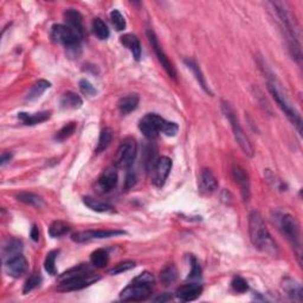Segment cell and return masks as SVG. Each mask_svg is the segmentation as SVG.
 Segmentation results:
<instances>
[{
	"instance_id": "6da1fadb",
	"label": "cell",
	"mask_w": 303,
	"mask_h": 303,
	"mask_svg": "<svg viewBox=\"0 0 303 303\" xmlns=\"http://www.w3.org/2000/svg\"><path fill=\"white\" fill-rule=\"evenodd\" d=\"M274 7L276 14H277L278 21L281 24V28L284 31V35L287 37L288 45H289L291 55L294 56L295 59L300 63L301 60V43H300V31L296 19L290 12L289 6L287 3L283 2H274L270 3Z\"/></svg>"
},
{
	"instance_id": "7a4b0ae2",
	"label": "cell",
	"mask_w": 303,
	"mask_h": 303,
	"mask_svg": "<svg viewBox=\"0 0 303 303\" xmlns=\"http://www.w3.org/2000/svg\"><path fill=\"white\" fill-rule=\"evenodd\" d=\"M249 232L250 240L255 248L270 256H277L278 248L272 240L267 225L263 221L262 214L258 211H252L249 217Z\"/></svg>"
},
{
	"instance_id": "3957f363",
	"label": "cell",
	"mask_w": 303,
	"mask_h": 303,
	"mask_svg": "<svg viewBox=\"0 0 303 303\" xmlns=\"http://www.w3.org/2000/svg\"><path fill=\"white\" fill-rule=\"evenodd\" d=\"M98 279H100V276L93 274L88 265L79 264L59 276V286L57 289L63 293L81 290L92 286Z\"/></svg>"
},
{
	"instance_id": "277c9868",
	"label": "cell",
	"mask_w": 303,
	"mask_h": 303,
	"mask_svg": "<svg viewBox=\"0 0 303 303\" xmlns=\"http://www.w3.org/2000/svg\"><path fill=\"white\" fill-rule=\"evenodd\" d=\"M139 128L143 135L149 140H155L159 135L165 134L167 136L177 135L179 127L177 123L169 122L158 114H147L140 120Z\"/></svg>"
},
{
	"instance_id": "5b68a950",
	"label": "cell",
	"mask_w": 303,
	"mask_h": 303,
	"mask_svg": "<svg viewBox=\"0 0 303 303\" xmlns=\"http://www.w3.org/2000/svg\"><path fill=\"white\" fill-rule=\"evenodd\" d=\"M268 76V88H269V92L272 95V97H274V100L276 101V103L279 108H281V111L286 114V116L289 119V121L291 123L294 124V127L296 128L297 132L300 133L302 132V119L300 116V114L293 107V104L290 103V101L288 100V97L286 96V94L283 93V90L281 88V85H279V83L277 82V79L275 78V76L272 75H269Z\"/></svg>"
},
{
	"instance_id": "8992f818",
	"label": "cell",
	"mask_w": 303,
	"mask_h": 303,
	"mask_svg": "<svg viewBox=\"0 0 303 303\" xmlns=\"http://www.w3.org/2000/svg\"><path fill=\"white\" fill-rule=\"evenodd\" d=\"M222 111L227 119V121L230 122L231 128H232V132H233V135H234V139H236V141L238 145H240L242 150H243L248 157H253V147L251 145V142H250L249 138L244 133L240 121H238L236 113H234L233 108L231 107L229 102L222 101Z\"/></svg>"
},
{
	"instance_id": "52a82bcc",
	"label": "cell",
	"mask_w": 303,
	"mask_h": 303,
	"mask_svg": "<svg viewBox=\"0 0 303 303\" xmlns=\"http://www.w3.org/2000/svg\"><path fill=\"white\" fill-rule=\"evenodd\" d=\"M276 224L281 232L287 237L294 249H296L297 258H301V240H300V229L298 224L293 215L289 213H277L276 214ZM301 262V261H300Z\"/></svg>"
},
{
	"instance_id": "ba28073f",
	"label": "cell",
	"mask_w": 303,
	"mask_h": 303,
	"mask_svg": "<svg viewBox=\"0 0 303 303\" xmlns=\"http://www.w3.org/2000/svg\"><path fill=\"white\" fill-rule=\"evenodd\" d=\"M51 38L55 43L64 45L69 52H74L75 56L79 54L82 39L68 25L56 24L52 26Z\"/></svg>"
},
{
	"instance_id": "9c48e42d",
	"label": "cell",
	"mask_w": 303,
	"mask_h": 303,
	"mask_svg": "<svg viewBox=\"0 0 303 303\" xmlns=\"http://www.w3.org/2000/svg\"><path fill=\"white\" fill-rule=\"evenodd\" d=\"M136 154H138V145L134 138H126L121 142L115 157V165L117 167L131 168L134 164Z\"/></svg>"
},
{
	"instance_id": "30bf717a",
	"label": "cell",
	"mask_w": 303,
	"mask_h": 303,
	"mask_svg": "<svg viewBox=\"0 0 303 303\" xmlns=\"http://www.w3.org/2000/svg\"><path fill=\"white\" fill-rule=\"evenodd\" d=\"M147 37H148V40H149V43L152 45V48H153L155 55H157L159 62L161 63L162 68H164L165 71H166V73H167V75L169 76L170 78L177 79L176 68L173 67L172 62H170V60L168 59L167 55L165 54L164 49L161 48L160 43H159L158 37H157V35H155V32L153 31V30H152V29L147 30Z\"/></svg>"
},
{
	"instance_id": "8fae6325",
	"label": "cell",
	"mask_w": 303,
	"mask_h": 303,
	"mask_svg": "<svg viewBox=\"0 0 303 303\" xmlns=\"http://www.w3.org/2000/svg\"><path fill=\"white\" fill-rule=\"evenodd\" d=\"M152 287V284L133 281L131 286L121 291L120 298L123 301H143L150 296Z\"/></svg>"
},
{
	"instance_id": "7c38bea8",
	"label": "cell",
	"mask_w": 303,
	"mask_h": 303,
	"mask_svg": "<svg viewBox=\"0 0 303 303\" xmlns=\"http://www.w3.org/2000/svg\"><path fill=\"white\" fill-rule=\"evenodd\" d=\"M172 160L167 157L159 158L152 166V183L157 187H162L172 169Z\"/></svg>"
},
{
	"instance_id": "4fadbf2b",
	"label": "cell",
	"mask_w": 303,
	"mask_h": 303,
	"mask_svg": "<svg viewBox=\"0 0 303 303\" xmlns=\"http://www.w3.org/2000/svg\"><path fill=\"white\" fill-rule=\"evenodd\" d=\"M124 231L120 230H86L78 231L71 234V240L75 243H84V242L94 241V240H103V238H111L124 234Z\"/></svg>"
},
{
	"instance_id": "5bb4252c",
	"label": "cell",
	"mask_w": 303,
	"mask_h": 303,
	"mask_svg": "<svg viewBox=\"0 0 303 303\" xmlns=\"http://www.w3.org/2000/svg\"><path fill=\"white\" fill-rule=\"evenodd\" d=\"M5 270L7 272V275L11 276V277H21V276H24L26 274V271H28V261L23 256V253H19V255L6 261Z\"/></svg>"
},
{
	"instance_id": "9a60e30c",
	"label": "cell",
	"mask_w": 303,
	"mask_h": 303,
	"mask_svg": "<svg viewBox=\"0 0 303 303\" xmlns=\"http://www.w3.org/2000/svg\"><path fill=\"white\" fill-rule=\"evenodd\" d=\"M203 293V287L199 283H187L181 286L179 289L177 290V297L183 302H189L194 301L198 298Z\"/></svg>"
},
{
	"instance_id": "2e32d148",
	"label": "cell",
	"mask_w": 303,
	"mask_h": 303,
	"mask_svg": "<svg viewBox=\"0 0 303 303\" xmlns=\"http://www.w3.org/2000/svg\"><path fill=\"white\" fill-rule=\"evenodd\" d=\"M232 174L234 181H236V184L241 188L242 197H243L245 202H248L250 198V180L248 173H246L245 169L242 168L240 165H233Z\"/></svg>"
},
{
	"instance_id": "e0dca14e",
	"label": "cell",
	"mask_w": 303,
	"mask_h": 303,
	"mask_svg": "<svg viewBox=\"0 0 303 303\" xmlns=\"http://www.w3.org/2000/svg\"><path fill=\"white\" fill-rule=\"evenodd\" d=\"M218 188V181L210 169H203L199 178V192L204 196L212 194Z\"/></svg>"
},
{
	"instance_id": "ac0fdd59",
	"label": "cell",
	"mask_w": 303,
	"mask_h": 303,
	"mask_svg": "<svg viewBox=\"0 0 303 303\" xmlns=\"http://www.w3.org/2000/svg\"><path fill=\"white\" fill-rule=\"evenodd\" d=\"M119 176L115 167H109L101 174L97 180V185L102 192H111L116 187Z\"/></svg>"
},
{
	"instance_id": "d6986e66",
	"label": "cell",
	"mask_w": 303,
	"mask_h": 303,
	"mask_svg": "<svg viewBox=\"0 0 303 303\" xmlns=\"http://www.w3.org/2000/svg\"><path fill=\"white\" fill-rule=\"evenodd\" d=\"M64 17H66L68 26H69V28L73 30V31L79 38H81V39H83V37H84V31H83V25H82V21H83L82 14L74 9H69L66 11Z\"/></svg>"
},
{
	"instance_id": "ffe728a7",
	"label": "cell",
	"mask_w": 303,
	"mask_h": 303,
	"mask_svg": "<svg viewBox=\"0 0 303 303\" xmlns=\"http://www.w3.org/2000/svg\"><path fill=\"white\" fill-rule=\"evenodd\" d=\"M120 41L123 47H126L128 50L132 52V55L134 57L135 60H138L139 62V60L141 59L142 49L138 37L135 35H132V33H127V35H124L120 38Z\"/></svg>"
},
{
	"instance_id": "44dd1931",
	"label": "cell",
	"mask_w": 303,
	"mask_h": 303,
	"mask_svg": "<svg viewBox=\"0 0 303 303\" xmlns=\"http://www.w3.org/2000/svg\"><path fill=\"white\" fill-rule=\"evenodd\" d=\"M282 288L288 296L293 298V300L296 301H302L303 298V289L302 286L298 283L296 279L291 277H286L283 278L282 282Z\"/></svg>"
},
{
	"instance_id": "7402d4cb",
	"label": "cell",
	"mask_w": 303,
	"mask_h": 303,
	"mask_svg": "<svg viewBox=\"0 0 303 303\" xmlns=\"http://www.w3.org/2000/svg\"><path fill=\"white\" fill-rule=\"evenodd\" d=\"M50 117V112H40L36 114H28V113H19L18 119L21 121L25 126H35L39 124L44 121L49 120Z\"/></svg>"
},
{
	"instance_id": "603a6c76",
	"label": "cell",
	"mask_w": 303,
	"mask_h": 303,
	"mask_svg": "<svg viewBox=\"0 0 303 303\" xmlns=\"http://www.w3.org/2000/svg\"><path fill=\"white\" fill-rule=\"evenodd\" d=\"M140 98L136 94H129L120 98L119 101V109L122 115H128V114L134 112L139 105Z\"/></svg>"
},
{
	"instance_id": "cb8c5ba5",
	"label": "cell",
	"mask_w": 303,
	"mask_h": 303,
	"mask_svg": "<svg viewBox=\"0 0 303 303\" xmlns=\"http://www.w3.org/2000/svg\"><path fill=\"white\" fill-rule=\"evenodd\" d=\"M60 107L63 109H78L82 107V98L79 97V95L73 92H67L66 94L62 95L60 97Z\"/></svg>"
},
{
	"instance_id": "d4e9b609",
	"label": "cell",
	"mask_w": 303,
	"mask_h": 303,
	"mask_svg": "<svg viewBox=\"0 0 303 303\" xmlns=\"http://www.w3.org/2000/svg\"><path fill=\"white\" fill-rule=\"evenodd\" d=\"M185 64H186V67L192 71V74L194 75L196 79L198 81L199 85L202 86L204 92H206L208 95H212V92L210 90V88H208L206 79H205V77H204V75L202 73V70H200V68L198 67V64H197L194 60H192V59H185Z\"/></svg>"
},
{
	"instance_id": "484cf974",
	"label": "cell",
	"mask_w": 303,
	"mask_h": 303,
	"mask_svg": "<svg viewBox=\"0 0 303 303\" xmlns=\"http://www.w3.org/2000/svg\"><path fill=\"white\" fill-rule=\"evenodd\" d=\"M51 86L50 82L45 81V79H39V81L36 82L35 84L32 85V88L30 89V92L26 95V101H35L37 98L41 96L45 90L49 89Z\"/></svg>"
},
{
	"instance_id": "4316f807",
	"label": "cell",
	"mask_w": 303,
	"mask_h": 303,
	"mask_svg": "<svg viewBox=\"0 0 303 303\" xmlns=\"http://www.w3.org/2000/svg\"><path fill=\"white\" fill-rule=\"evenodd\" d=\"M83 203H84L90 210H93L95 212H112L114 210V207L111 204L101 202V200L95 199L93 197H84V198H83Z\"/></svg>"
},
{
	"instance_id": "83f0119b",
	"label": "cell",
	"mask_w": 303,
	"mask_h": 303,
	"mask_svg": "<svg viewBox=\"0 0 303 303\" xmlns=\"http://www.w3.org/2000/svg\"><path fill=\"white\" fill-rule=\"evenodd\" d=\"M21 250H23V243L20 241L18 240L7 241V243L4 245V250H3L4 258L6 261L12 258V257L21 253Z\"/></svg>"
},
{
	"instance_id": "f1b7e54d",
	"label": "cell",
	"mask_w": 303,
	"mask_h": 303,
	"mask_svg": "<svg viewBox=\"0 0 303 303\" xmlns=\"http://www.w3.org/2000/svg\"><path fill=\"white\" fill-rule=\"evenodd\" d=\"M178 277V271L174 264H168L160 271V281L165 287H168L176 282Z\"/></svg>"
},
{
	"instance_id": "f546056e",
	"label": "cell",
	"mask_w": 303,
	"mask_h": 303,
	"mask_svg": "<svg viewBox=\"0 0 303 303\" xmlns=\"http://www.w3.org/2000/svg\"><path fill=\"white\" fill-rule=\"evenodd\" d=\"M17 200L20 203H24L29 206H35V207H40L43 205L44 202L41 199V197L35 194V193L31 192H20L17 194Z\"/></svg>"
},
{
	"instance_id": "4dcf8cb0",
	"label": "cell",
	"mask_w": 303,
	"mask_h": 303,
	"mask_svg": "<svg viewBox=\"0 0 303 303\" xmlns=\"http://www.w3.org/2000/svg\"><path fill=\"white\" fill-rule=\"evenodd\" d=\"M90 261H92L93 267L98 268V269L104 268L105 265L108 264V261H109L108 252L103 249L95 250V251L92 253V256H90Z\"/></svg>"
},
{
	"instance_id": "1f68e13d",
	"label": "cell",
	"mask_w": 303,
	"mask_h": 303,
	"mask_svg": "<svg viewBox=\"0 0 303 303\" xmlns=\"http://www.w3.org/2000/svg\"><path fill=\"white\" fill-rule=\"evenodd\" d=\"M70 232V226L62 221H55L49 227V233L51 237L59 238Z\"/></svg>"
},
{
	"instance_id": "d6a6232c",
	"label": "cell",
	"mask_w": 303,
	"mask_h": 303,
	"mask_svg": "<svg viewBox=\"0 0 303 303\" xmlns=\"http://www.w3.org/2000/svg\"><path fill=\"white\" fill-rule=\"evenodd\" d=\"M113 136H114V132L112 128H104V129L101 131L100 138H98V142H97V148H96L97 153H101V152H103L108 148L113 140Z\"/></svg>"
},
{
	"instance_id": "836d02e7",
	"label": "cell",
	"mask_w": 303,
	"mask_h": 303,
	"mask_svg": "<svg viewBox=\"0 0 303 303\" xmlns=\"http://www.w3.org/2000/svg\"><path fill=\"white\" fill-rule=\"evenodd\" d=\"M93 31L95 35H96L100 39H107L111 35V32H109V29L108 26L104 24L103 20H101L100 18H95L94 21H93Z\"/></svg>"
},
{
	"instance_id": "e575fe53",
	"label": "cell",
	"mask_w": 303,
	"mask_h": 303,
	"mask_svg": "<svg viewBox=\"0 0 303 303\" xmlns=\"http://www.w3.org/2000/svg\"><path fill=\"white\" fill-rule=\"evenodd\" d=\"M76 127H77V124H76L75 122H70L66 124V126L60 128V129L56 133L55 135V139L57 140V141H66L67 139H69L71 135L74 134L75 131H76Z\"/></svg>"
},
{
	"instance_id": "d590c367",
	"label": "cell",
	"mask_w": 303,
	"mask_h": 303,
	"mask_svg": "<svg viewBox=\"0 0 303 303\" xmlns=\"http://www.w3.org/2000/svg\"><path fill=\"white\" fill-rule=\"evenodd\" d=\"M58 250H54V251H50L47 255V258H45L44 268L45 271L50 275H56V258L58 256Z\"/></svg>"
},
{
	"instance_id": "8d00e7d4",
	"label": "cell",
	"mask_w": 303,
	"mask_h": 303,
	"mask_svg": "<svg viewBox=\"0 0 303 303\" xmlns=\"http://www.w3.org/2000/svg\"><path fill=\"white\" fill-rule=\"evenodd\" d=\"M111 20L113 23L114 28H115L117 31H122V30L126 29V20H124V17L121 14L120 11L113 10L111 12Z\"/></svg>"
},
{
	"instance_id": "74e56055",
	"label": "cell",
	"mask_w": 303,
	"mask_h": 303,
	"mask_svg": "<svg viewBox=\"0 0 303 303\" xmlns=\"http://www.w3.org/2000/svg\"><path fill=\"white\" fill-rule=\"evenodd\" d=\"M135 268V262L133 261H124V262H121L119 264H116L115 267L108 271L109 275H117V274H122L124 271L131 270V269Z\"/></svg>"
},
{
	"instance_id": "f35d334b",
	"label": "cell",
	"mask_w": 303,
	"mask_h": 303,
	"mask_svg": "<svg viewBox=\"0 0 303 303\" xmlns=\"http://www.w3.org/2000/svg\"><path fill=\"white\" fill-rule=\"evenodd\" d=\"M41 283V276L39 274H33L30 276L26 281L24 289H23V293L28 294L30 291H32L33 289H36L37 287H39V284Z\"/></svg>"
},
{
	"instance_id": "ab89813d",
	"label": "cell",
	"mask_w": 303,
	"mask_h": 303,
	"mask_svg": "<svg viewBox=\"0 0 303 303\" xmlns=\"http://www.w3.org/2000/svg\"><path fill=\"white\" fill-rule=\"evenodd\" d=\"M231 286H232V289L236 293H245V291L249 290L248 282L243 277H241V276H236L232 279V282H231Z\"/></svg>"
},
{
	"instance_id": "60d3db41",
	"label": "cell",
	"mask_w": 303,
	"mask_h": 303,
	"mask_svg": "<svg viewBox=\"0 0 303 303\" xmlns=\"http://www.w3.org/2000/svg\"><path fill=\"white\" fill-rule=\"evenodd\" d=\"M191 263H192V270L188 275V279L191 281H199L202 278V268H200L199 263L197 262L194 257H191Z\"/></svg>"
},
{
	"instance_id": "b9f144b4",
	"label": "cell",
	"mask_w": 303,
	"mask_h": 303,
	"mask_svg": "<svg viewBox=\"0 0 303 303\" xmlns=\"http://www.w3.org/2000/svg\"><path fill=\"white\" fill-rule=\"evenodd\" d=\"M79 88H81L83 94L88 95V96H95L97 94V90L95 89V86L89 81H86V79H81Z\"/></svg>"
},
{
	"instance_id": "7bdbcfd3",
	"label": "cell",
	"mask_w": 303,
	"mask_h": 303,
	"mask_svg": "<svg viewBox=\"0 0 303 303\" xmlns=\"http://www.w3.org/2000/svg\"><path fill=\"white\" fill-rule=\"evenodd\" d=\"M134 282H139V283H146V284H152L153 286L154 284V277L153 275L150 274L148 271H145L142 272V274H140L138 277H135L133 279Z\"/></svg>"
},
{
	"instance_id": "ee69618b",
	"label": "cell",
	"mask_w": 303,
	"mask_h": 303,
	"mask_svg": "<svg viewBox=\"0 0 303 303\" xmlns=\"http://www.w3.org/2000/svg\"><path fill=\"white\" fill-rule=\"evenodd\" d=\"M136 180H138V177H136V173L134 172V170H132L129 168V169H128L127 176H126V183H124V187H126V189H129L133 186H135Z\"/></svg>"
},
{
	"instance_id": "f6af8a7d",
	"label": "cell",
	"mask_w": 303,
	"mask_h": 303,
	"mask_svg": "<svg viewBox=\"0 0 303 303\" xmlns=\"http://www.w3.org/2000/svg\"><path fill=\"white\" fill-rule=\"evenodd\" d=\"M12 158H13L12 153H10V152H4L2 154V159H0V164H2V166H4L5 164H7V162L12 160Z\"/></svg>"
},
{
	"instance_id": "bcb514c9",
	"label": "cell",
	"mask_w": 303,
	"mask_h": 303,
	"mask_svg": "<svg viewBox=\"0 0 303 303\" xmlns=\"http://www.w3.org/2000/svg\"><path fill=\"white\" fill-rule=\"evenodd\" d=\"M31 238H32V241H35V242H38V240H39V231H38V227L36 226V225H33L32 226V229H31Z\"/></svg>"
}]
</instances>
